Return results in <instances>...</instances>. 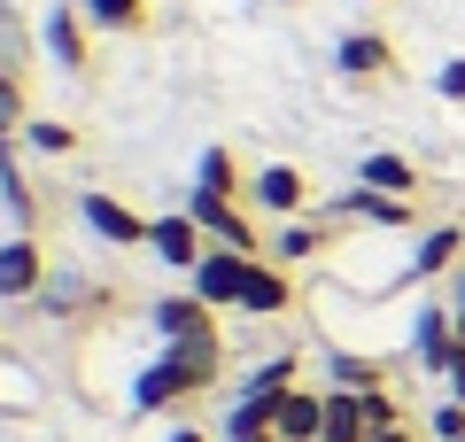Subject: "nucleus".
I'll return each instance as SVG.
<instances>
[{
  "label": "nucleus",
  "mask_w": 465,
  "mask_h": 442,
  "mask_svg": "<svg viewBox=\"0 0 465 442\" xmlns=\"http://www.w3.org/2000/svg\"><path fill=\"white\" fill-rule=\"evenodd\" d=\"M217 365H225V349H217V334H210V342H171L163 357H155L148 373L133 380V404H140V411L186 404V396H202V388L217 380Z\"/></svg>",
  "instance_id": "1"
},
{
  "label": "nucleus",
  "mask_w": 465,
  "mask_h": 442,
  "mask_svg": "<svg viewBox=\"0 0 465 442\" xmlns=\"http://www.w3.org/2000/svg\"><path fill=\"white\" fill-rule=\"evenodd\" d=\"M186 217H194L202 233H210V248H241V256H256V226L241 210H232L225 195H210V186H194L186 195Z\"/></svg>",
  "instance_id": "2"
},
{
  "label": "nucleus",
  "mask_w": 465,
  "mask_h": 442,
  "mask_svg": "<svg viewBox=\"0 0 465 442\" xmlns=\"http://www.w3.org/2000/svg\"><path fill=\"white\" fill-rule=\"evenodd\" d=\"M249 264H256V256H241V248H210V256H202V264H194L186 279H194V295L210 303V311H225V303L241 311V287H249Z\"/></svg>",
  "instance_id": "3"
},
{
  "label": "nucleus",
  "mask_w": 465,
  "mask_h": 442,
  "mask_svg": "<svg viewBox=\"0 0 465 442\" xmlns=\"http://www.w3.org/2000/svg\"><path fill=\"white\" fill-rule=\"evenodd\" d=\"M47 287V256H39L32 233H16V241H0V303H24V295Z\"/></svg>",
  "instance_id": "4"
},
{
  "label": "nucleus",
  "mask_w": 465,
  "mask_h": 442,
  "mask_svg": "<svg viewBox=\"0 0 465 442\" xmlns=\"http://www.w3.org/2000/svg\"><path fill=\"white\" fill-rule=\"evenodd\" d=\"M155 334H163V342H210L217 311L202 295H163V303H155Z\"/></svg>",
  "instance_id": "5"
},
{
  "label": "nucleus",
  "mask_w": 465,
  "mask_h": 442,
  "mask_svg": "<svg viewBox=\"0 0 465 442\" xmlns=\"http://www.w3.org/2000/svg\"><path fill=\"white\" fill-rule=\"evenodd\" d=\"M148 241H155V256H163V264H179V272H194V264L210 256V233H202L186 210H179V217H155V226H148Z\"/></svg>",
  "instance_id": "6"
},
{
  "label": "nucleus",
  "mask_w": 465,
  "mask_h": 442,
  "mask_svg": "<svg viewBox=\"0 0 465 442\" xmlns=\"http://www.w3.org/2000/svg\"><path fill=\"white\" fill-rule=\"evenodd\" d=\"M78 210H85V233H101L109 248H133V241H148V226H140V217L124 210L116 195H85Z\"/></svg>",
  "instance_id": "7"
},
{
  "label": "nucleus",
  "mask_w": 465,
  "mask_h": 442,
  "mask_svg": "<svg viewBox=\"0 0 465 442\" xmlns=\"http://www.w3.org/2000/svg\"><path fill=\"white\" fill-rule=\"evenodd\" d=\"M333 63H341V78H388V70H396V47H388L381 32H349L341 47H333Z\"/></svg>",
  "instance_id": "8"
},
{
  "label": "nucleus",
  "mask_w": 465,
  "mask_h": 442,
  "mask_svg": "<svg viewBox=\"0 0 465 442\" xmlns=\"http://www.w3.org/2000/svg\"><path fill=\"white\" fill-rule=\"evenodd\" d=\"M280 435L287 442H318L326 435V388H287L280 396Z\"/></svg>",
  "instance_id": "9"
},
{
  "label": "nucleus",
  "mask_w": 465,
  "mask_h": 442,
  "mask_svg": "<svg viewBox=\"0 0 465 442\" xmlns=\"http://www.w3.org/2000/svg\"><path fill=\"white\" fill-rule=\"evenodd\" d=\"M318 442H372L365 388H326V435H318Z\"/></svg>",
  "instance_id": "10"
},
{
  "label": "nucleus",
  "mask_w": 465,
  "mask_h": 442,
  "mask_svg": "<svg viewBox=\"0 0 465 442\" xmlns=\"http://www.w3.org/2000/svg\"><path fill=\"white\" fill-rule=\"evenodd\" d=\"M287 303H295V287H287V272H272L264 256L249 264V287H241V311H256V318H280Z\"/></svg>",
  "instance_id": "11"
},
{
  "label": "nucleus",
  "mask_w": 465,
  "mask_h": 442,
  "mask_svg": "<svg viewBox=\"0 0 465 442\" xmlns=\"http://www.w3.org/2000/svg\"><path fill=\"white\" fill-rule=\"evenodd\" d=\"M333 210H341V217H365V226H403V233H411V202H403V195H372V186H357V195H341V202H333Z\"/></svg>",
  "instance_id": "12"
},
{
  "label": "nucleus",
  "mask_w": 465,
  "mask_h": 442,
  "mask_svg": "<svg viewBox=\"0 0 465 442\" xmlns=\"http://www.w3.org/2000/svg\"><path fill=\"white\" fill-rule=\"evenodd\" d=\"M47 55L70 70V78L85 70V8H54L47 16Z\"/></svg>",
  "instance_id": "13"
},
{
  "label": "nucleus",
  "mask_w": 465,
  "mask_h": 442,
  "mask_svg": "<svg viewBox=\"0 0 465 442\" xmlns=\"http://www.w3.org/2000/svg\"><path fill=\"white\" fill-rule=\"evenodd\" d=\"M458 318H450V311H427V318H419V365H434V373H450V365H458Z\"/></svg>",
  "instance_id": "14"
},
{
  "label": "nucleus",
  "mask_w": 465,
  "mask_h": 442,
  "mask_svg": "<svg viewBox=\"0 0 465 442\" xmlns=\"http://www.w3.org/2000/svg\"><path fill=\"white\" fill-rule=\"evenodd\" d=\"M256 210H272V217H295L302 210V171H287V164H272V171H256Z\"/></svg>",
  "instance_id": "15"
},
{
  "label": "nucleus",
  "mask_w": 465,
  "mask_h": 442,
  "mask_svg": "<svg viewBox=\"0 0 465 442\" xmlns=\"http://www.w3.org/2000/svg\"><path fill=\"white\" fill-rule=\"evenodd\" d=\"M357 186H372V195H403V202H411V195H419V171L403 164V156H365V164H357Z\"/></svg>",
  "instance_id": "16"
},
{
  "label": "nucleus",
  "mask_w": 465,
  "mask_h": 442,
  "mask_svg": "<svg viewBox=\"0 0 465 442\" xmlns=\"http://www.w3.org/2000/svg\"><path fill=\"white\" fill-rule=\"evenodd\" d=\"M458 248H465V233H458V226H427V241H419V256H411V272H419V279H434V272H450V264H458Z\"/></svg>",
  "instance_id": "17"
},
{
  "label": "nucleus",
  "mask_w": 465,
  "mask_h": 442,
  "mask_svg": "<svg viewBox=\"0 0 465 442\" xmlns=\"http://www.w3.org/2000/svg\"><path fill=\"white\" fill-rule=\"evenodd\" d=\"M78 8L94 32H140V16H148V0H78Z\"/></svg>",
  "instance_id": "18"
},
{
  "label": "nucleus",
  "mask_w": 465,
  "mask_h": 442,
  "mask_svg": "<svg viewBox=\"0 0 465 442\" xmlns=\"http://www.w3.org/2000/svg\"><path fill=\"white\" fill-rule=\"evenodd\" d=\"M194 186H210V195L232 202V186H241V164H232L225 147H202V164H194Z\"/></svg>",
  "instance_id": "19"
},
{
  "label": "nucleus",
  "mask_w": 465,
  "mask_h": 442,
  "mask_svg": "<svg viewBox=\"0 0 465 442\" xmlns=\"http://www.w3.org/2000/svg\"><path fill=\"white\" fill-rule=\"evenodd\" d=\"M287 388H295V357H264L249 373V396H287Z\"/></svg>",
  "instance_id": "20"
},
{
  "label": "nucleus",
  "mask_w": 465,
  "mask_h": 442,
  "mask_svg": "<svg viewBox=\"0 0 465 442\" xmlns=\"http://www.w3.org/2000/svg\"><path fill=\"white\" fill-rule=\"evenodd\" d=\"M318 241H326V233H318V226H302V217H295V226H280V264L318 256Z\"/></svg>",
  "instance_id": "21"
},
{
  "label": "nucleus",
  "mask_w": 465,
  "mask_h": 442,
  "mask_svg": "<svg viewBox=\"0 0 465 442\" xmlns=\"http://www.w3.org/2000/svg\"><path fill=\"white\" fill-rule=\"evenodd\" d=\"M0 195H8V210H16V217H39V202H32V186H24V171L8 164V156H0Z\"/></svg>",
  "instance_id": "22"
},
{
  "label": "nucleus",
  "mask_w": 465,
  "mask_h": 442,
  "mask_svg": "<svg viewBox=\"0 0 465 442\" xmlns=\"http://www.w3.org/2000/svg\"><path fill=\"white\" fill-rule=\"evenodd\" d=\"M365 419H372V435H396L403 411H396V396H388V388H365Z\"/></svg>",
  "instance_id": "23"
},
{
  "label": "nucleus",
  "mask_w": 465,
  "mask_h": 442,
  "mask_svg": "<svg viewBox=\"0 0 465 442\" xmlns=\"http://www.w3.org/2000/svg\"><path fill=\"white\" fill-rule=\"evenodd\" d=\"M333 388H381V365H365V357H333Z\"/></svg>",
  "instance_id": "24"
},
{
  "label": "nucleus",
  "mask_w": 465,
  "mask_h": 442,
  "mask_svg": "<svg viewBox=\"0 0 465 442\" xmlns=\"http://www.w3.org/2000/svg\"><path fill=\"white\" fill-rule=\"evenodd\" d=\"M427 435H434V442H465V404H458V396H450V404L427 419Z\"/></svg>",
  "instance_id": "25"
},
{
  "label": "nucleus",
  "mask_w": 465,
  "mask_h": 442,
  "mask_svg": "<svg viewBox=\"0 0 465 442\" xmlns=\"http://www.w3.org/2000/svg\"><path fill=\"white\" fill-rule=\"evenodd\" d=\"M16 125H24V85L8 78V70H0V140H8Z\"/></svg>",
  "instance_id": "26"
},
{
  "label": "nucleus",
  "mask_w": 465,
  "mask_h": 442,
  "mask_svg": "<svg viewBox=\"0 0 465 442\" xmlns=\"http://www.w3.org/2000/svg\"><path fill=\"white\" fill-rule=\"evenodd\" d=\"M32 147H39V156H70V125H47V116H39V125H32Z\"/></svg>",
  "instance_id": "27"
},
{
  "label": "nucleus",
  "mask_w": 465,
  "mask_h": 442,
  "mask_svg": "<svg viewBox=\"0 0 465 442\" xmlns=\"http://www.w3.org/2000/svg\"><path fill=\"white\" fill-rule=\"evenodd\" d=\"M434 85H442L450 101H465V63H442V70H434Z\"/></svg>",
  "instance_id": "28"
},
{
  "label": "nucleus",
  "mask_w": 465,
  "mask_h": 442,
  "mask_svg": "<svg viewBox=\"0 0 465 442\" xmlns=\"http://www.w3.org/2000/svg\"><path fill=\"white\" fill-rule=\"evenodd\" d=\"M78 303H85V287H70V279H63V287H47V311H78Z\"/></svg>",
  "instance_id": "29"
},
{
  "label": "nucleus",
  "mask_w": 465,
  "mask_h": 442,
  "mask_svg": "<svg viewBox=\"0 0 465 442\" xmlns=\"http://www.w3.org/2000/svg\"><path fill=\"white\" fill-rule=\"evenodd\" d=\"M450 318H458V326H465V272L450 279Z\"/></svg>",
  "instance_id": "30"
},
{
  "label": "nucleus",
  "mask_w": 465,
  "mask_h": 442,
  "mask_svg": "<svg viewBox=\"0 0 465 442\" xmlns=\"http://www.w3.org/2000/svg\"><path fill=\"white\" fill-rule=\"evenodd\" d=\"M450 396L465 404V349H458V365H450Z\"/></svg>",
  "instance_id": "31"
},
{
  "label": "nucleus",
  "mask_w": 465,
  "mask_h": 442,
  "mask_svg": "<svg viewBox=\"0 0 465 442\" xmlns=\"http://www.w3.org/2000/svg\"><path fill=\"white\" fill-rule=\"evenodd\" d=\"M171 442H202V427H179V435H171Z\"/></svg>",
  "instance_id": "32"
},
{
  "label": "nucleus",
  "mask_w": 465,
  "mask_h": 442,
  "mask_svg": "<svg viewBox=\"0 0 465 442\" xmlns=\"http://www.w3.org/2000/svg\"><path fill=\"white\" fill-rule=\"evenodd\" d=\"M249 442H287V435H249Z\"/></svg>",
  "instance_id": "33"
},
{
  "label": "nucleus",
  "mask_w": 465,
  "mask_h": 442,
  "mask_svg": "<svg viewBox=\"0 0 465 442\" xmlns=\"http://www.w3.org/2000/svg\"><path fill=\"white\" fill-rule=\"evenodd\" d=\"M357 8H372V0H357Z\"/></svg>",
  "instance_id": "34"
}]
</instances>
